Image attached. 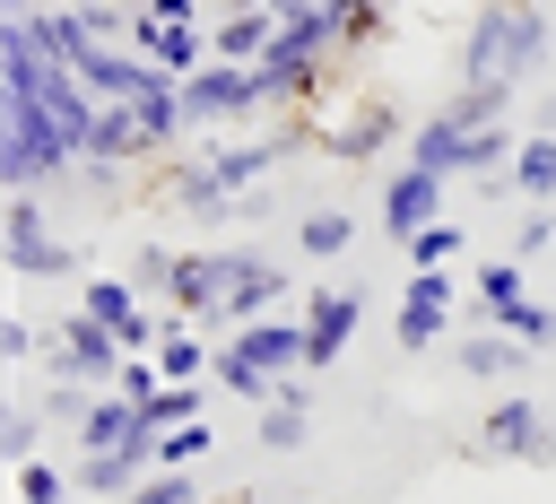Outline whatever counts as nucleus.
Returning <instances> with one entry per match:
<instances>
[{"label":"nucleus","mask_w":556,"mask_h":504,"mask_svg":"<svg viewBox=\"0 0 556 504\" xmlns=\"http://www.w3.org/2000/svg\"><path fill=\"white\" fill-rule=\"evenodd\" d=\"M495 182H504V191H513L521 209L556 200V130H530V139H521V156H513V165H504Z\"/></svg>","instance_id":"nucleus-20"},{"label":"nucleus","mask_w":556,"mask_h":504,"mask_svg":"<svg viewBox=\"0 0 556 504\" xmlns=\"http://www.w3.org/2000/svg\"><path fill=\"white\" fill-rule=\"evenodd\" d=\"M182 113H191V130H217V122L261 113V70L252 61H200L182 78Z\"/></svg>","instance_id":"nucleus-5"},{"label":"nucleus","mask_w":556,"mask_h":504,"mask_svg":"<svg viewBox=\"0 0 556 504\" xmlns=\"http://www.w3.org/2000/svg\"><path fill=\"white\" fill-rule=\"evenodd\" d=\"M122 504H200V495H191V469H148Z\"/></svg>","instance_id":"nucleus-35"},{"label":"nucleus","mask_w":556,"mask_h":504,"mask_svg":"<svg viewBox=\"0 0 556 504\" xmlns=\"http://www.w3.org/2000/svg\"><path fill=\"white\" fill-rule=\"evenodd\" d=\"M547 243H556V200H539V209L521 217V235H513V261H539Z\"/></svg>","instance_id":"nucleus-36"},{"label":"nucleus","mask_w":556,"mask_h":504,"mask_svg":"<svg viewBox=\"0 0 556 504\" xmlns=\"http://www.w3.org/2000/svg\"><path fill=\"white\" fill-rule=\"evenodd\" d=\"M452 278L443 269H408V287H400V356H426L443 330H452Z\"/></svg>","instance_id":"nucleus-11"},{"label":"nucleus","mask_w":556,"mask_h":504,"mask_svg":"<svg viewBox=\"0 0 556 504\" xmlns=\"http://www.w3.org/2000/svg\"><path fill=\"white\" fill-rule=\"evenodd\" d=\"M304 9H321V0H269V17H304Z\"/></svg>","instance_id":"nucleus-41"},{"label":"nucleus","mask_w":556,"mask_h":504,"mask_svg":"<svg viewBox=\"0 0 556 504\" xmlns=\"http://www.w3.org/2000/svg\"><path fill=\"white\" fill-rule=\"evenodd\" d=\"M139 156H156L148 130H139V113H130V104H104V122H96V139H87V165H139Z\"/></svg>","instance_id":"nucleus-23"},{"label":"nucleus","mask_w":556,"mask_h":504,"mask_svg":"<svg viewBox=\"0 0 556 504\" xmlns=\"http://www.w3.org/2000/svg\"><path fill=\"white\" fill-rule=\"evenodd\" d=\"M391 139H400V113H391L382 96H365V104L339 113V122H321V156H330V165H374Z\"/></svg>","instance_id":"nucleus-12"},{"label":"nucleus","mask_w":556,"mask_h":504,"mask_svg":"<svg viewBox=\"0 0 556 504\" xmlns=\"http://www.w3.org/2000/svg\"><path fill=\"white\" fill-rule=\"evenodd\" d=\"M226 304V243L217 252H174V278H165V313H217Z\"/></svg>","instance_id":"nucleus-15"},{"label":"nucleus","mask_w":556,"mask_h":504,"mask_svg":"<svg viewBox=\"0 0 556 504\" xmlns=\"http://www.w3.org/2000/svg\"><path fill=\"white\" fill-rule=\"evenodd\" d=\"M78 304H87V313L122 339V330L139 322V278H87V287H78Z\"/></svg>","instance_id":"nucleus-27"},{"label":"nucleus","mask_w":556,"mask_h":504,"mask_svg":"<svg viewBox=\"0 0 556 504\" xmlns=\"http://www.w3.org/2000/svg\"><path fill=\"white\" fill-rule=\"evenodd\" d=\"M9 9H43V0H9Z\"/></svg>","instance_id":"nucleus-44"},{"label":"nucleus","mask_w":556,"mask_h":504,"mask_svg":"<svg viewBox=\"0 0 556 504\" xmlns=\"http://www.w3.org/2000/svg\"><path fill=\"white\" fill-rule=\"evenodd\" d=\"M408 156L434 165L443 182H452V174H478V130H469L460 113H426V122L408 130Z\"/></svg>","instance_id":"nucleus-14"},{"label":"nucleus","mask_w":556,"mask_h":504,"mask_svg":"<svg viewBox=\"0 0 556 504\" xmlns=\"http://www.w3.org/2000/svg\"><path fill=\"white\" fill-rule=\"evenodd\" d=\"M200 504H235V495H200Z\"/></svg>","instance_id":"nucleus-43"},{"label":"nucleus","mask_w":556,"mask_h":504,"mask_svg":"<svg viewBox=\"0 0 556 504\" xmlns=\"http://www.w3.org/2000/svg\"><path fill=\"white\" fill-rule=\"evenodd\" d=\"M165 200H174V209H191V217H235V191H226V174H217L208 156L174 165V174H165Z\"/></svg>","instance_id":"nucleus-21"},{"label":"nucleus","mask_w":556,"mask_h":504,"mask_svg":"<svg viewBox=\"0 0 556 504\" xmlns=\"http://www.w3.org/2000/svg\"><path fill=\"white\" fill-rule=\"evenodd\" d=\"M9 26H26V35H35V52H43V61H61V70H78V61L96 52L87 9H70V0H61V9H52V0H43V9H9Z\"/></svg>","instance_id":"nucleus-13"},{"label":"nucleus","mask_w":556,"mask_h":504,"mask_svg":"<svg viewBox=\"0 0 556 504\" xmlns=\"http://www.w3.org/2000/svg\"><path fill=\"white\" fill-rule=\"evenodd\" d=\"M0 252H9V278H35V287L78 278V243L52 235V217H43L35 191H9V235H0Z\"/></svg>","instance_id":"nucleus-4"},{"label":"nucleus","mask_w":556,"mask_h":504,"mask_svg":"<svg viewBox=\"0 0 556 504\" xmlns=\"http://www.w3.org/2000/svg\"><path fill=\"white\" fill-rule=\"evenodd\" d=\"M495 322H504L513 339H530V348H556V304H530V295H521V304H504Z\"/></svg>","instance_id":"nucleus-34"},{"label":"nucleus","mask_w":556,"mask_h":504,"mask_svg":"<svg viewBox=\"0 0 556 504\" xmlns=\"http://www.w3.org/2000/svg\"><path fill=\"white\" fill-rule=\"evenodd\" d=\"M434 217H443V174H434V165H417V156H408V165H391V182H382V235H391V243H408V235H417V226H434Z\"/></svg>","instance_id":"nucleus-10"},{"label":"nucleus","mask_w":556,"mask_h":504,"mask_svg":"<svg viewBox=\"0 0 556 504\" xmlns=\"http://www.w3.org/2000/svg\"><path fill=\"white\" fill-rule=\"evenodd\" d=\"M148 469H156V434H148V443H122V452H78V495L122 504V495H130Z\"/></svg>","instance_id":"nucleus-16"},{"label":"nucleus","mask_w":556,"mask_h":504,"mask_svg":"<svg viewBox=\"0 0 556 504\" xmlns=\"http://www.w3.org/2000/svg\"><path fill=\"white\" fill-rule=\"evenodd\" d=\"M70 443H78V452H122V443H148V417H139V400L96 391V408H87V426H78Z\"/></svg>","instance_id":"nucleus-19"},{"label":"nucleus","mask_w":556,"mask_h":504,"mask_svg":"<svg viewBox=\"0 0 556 504\" xmlns=\"http://www.w3.org/2000/svg\"><path fill=\"white\" fill-rule=\"evenodd\" d=\"M122 365H130V348H122L87 304H70V313L43 330V374H78V382L113 391V382H122Z\"/></svg>","instance_id":"nucleus-3"},{"label":"nucleus","mask_w":556,"mask_h":504,"mask_svg":"<svg viewBox=\"0 0 556 504\" xmlns=\"http://www.w3.org/2000/svg\"><path fill=\"white\" fill-rule=\"evenodd\" d=\"M365 330V287H313L304 295V374H330L348 356V339Z\"/></svg>","instance_id":"nucleus-6"},{"label":"nucleus","mask_w":556,"mask_h":504,"mask_svg":"<svg viewBox=\"0 0 556 504\" xmlns=\"http://www.w3.org/2000/svg\"><path fill=\"white\" fill-rule=\"evenodd\" d=\"M460 243H469V226H452V217H434V226H417V235H408L400 252H408V269H443V261H452Z\"/></svg>","instance_id":"nucleus-30"},{"label":"nucleus","mask_w":556,"mask_h":504,"mask_svg":"<svg viewBox=\"0 0 556 504\" xmlns=\"http://www.w3.org/2000/svg\"><path fill=\"white\" fill-rule=\"evenodd\" d=\"M348 243H356V217H348V209H304V217H295V252H304V261H339Z\"/></svg>","instance_id":"nucleus-25"},{"label":"nucleus","mask_w":556,"mask_h":504,"mask_svg":"<svg viewBox=\"0 0 556 504\" xmlns=\"http://www.w3.org/2000/svg\"><path fill=\"white\" fill-rule=\"evenodd\" d=\"M478 461H556V426L539 417V400H495L478 417Z\"/></svg>","instance_id":"nucleus-8"},{"label":"nucleus","mask_w":556,"mask_h":504,"mask_svg":"<svg viewBox=\"0 0 556 504\" xmlns=\"http://www.w3.org/2000/svg\"><path fill=\"white\" fill-rule=\"evenodd\" d=\"M513 104H521L513 78H460V96H452L443 113H460L469 130H486V122H513Z\"/></svg>","instance_id":"nucleus-24"},{"label":"nucleus","mask_w":556,"mask_h":504,"mask_svg":"<svg viewBox=\"0 0 556 504\" xmlns=\"http://www.w3.org/2000/svg\"><path fill=\"white\" fill-rule=\"evenodd\" d=\"M547 61V9L539 0H486L460 35V78H530Z\"/></svg>","instance_id":"nucleus-1"},{"label":"nucleus","mask_w":556,"mask_h":504,"mask_svg":"<svg viewBox=\"0 0 556 504\" xmlns=\"http://www.w3.org/2000/svg\"><path fill=\"white\" fill-rule=\"evenodd\" d=\"M130 278L165 295V278H174V252H165V243H139V261H130Z\"/></svg>","instance_id":"nucleus-39"},{"label":"nucleus","mask_w":556,"mask_h":504,"mask_svg":"<svg viewBox=\"0 0 556 504\" xmlns=\"http://www.w3.org/2000/svg\"><path fill=\"white\" fill-rule=\"evenodd\" d=\"M217 434H208V417H191V426H174V434H156V469H191L200 452H208Z\"/></svg>","instance_id":"nucleus-33"},{"label":"nucleus","mask_w":556,"mask_h":504,"mask_svg":"<svg viewBox=\"0 0 556 504\" xmlns=\"http://www.w3.org/2000/svg\"><path fill=\"white\" fill-rule=\"evenodd\" d=\"M139 417H148V434H174V426H191V417H208V408H200V382H165Z\"/></svg>","instance_id":"nucleus-32"},{"label":"nucleus","mask_w":556,"mask_h":504,"mask_svg":"<svg viewBox=\"0 0 556 504\" xmlns=\"http://www.w3.org/2000/svg\"><path fill=\"white\" fill-rule=\"evenodd\" d=\"M269 43H278V17H269V9H226V17L208 26V52H217V61H261Z\"/></svg>","instance_id":"nucleus-22"},{"label":"nucleus","mask_w":556,"mask_h":504,"mask_svg":"<svg viewBox=\"0 0 556 504\" xmlns=\"http://www.w3.org/2000/svg\"><path fill=\"white\" fill-rule=\"evenodd\" d=\"M469 295H478V322H495L504 304H521V295H530V278H521V261L504 252V261H478V269H469Z\"/></svg>","instance_id":"nucleus-26"},{"label":"nucleus","mask_w":556,"mask_h":504,"mask_svg":"<svg viewBox=\"0 0 556 504\" xmlns=\"http://www.w3.org/2000/svg\"><path fill=\"white\" fill-rule=\"evenodd\" d=\"M70 165H87V156L61 139V122H52L43 104H9V122H0V182H9V191H43V182H61Z\"/></svg>","instance_id":"nucleus-2"},{"label":"nucleus","mask_w":556,"mask_h":504,"mask_svg":"<svg viewBox=\"0 0 556 504\" xmlns=\"http://www.w3.org/2000/svg\"><path fill=\"white\" fill-rule=\"evenodd\" d=\"M235 504H269V495H235Z\"/></svg>","instance_id":"nucleus-42"},{"label":"nucleus","mask_w":556,"mask_h":504,"mask_svg":"<svg viewBox=\"0 0 556 504\" xmlns=\"http://www.w3.org/2000/svg\"><path fill=\"white\" fill-rule=\"evenodd\" d=\"M530 339H513L504 322H486V330H469L460 339V374H478V382H513V374H530Z\"/></svg>","instance_id":"nucleus-18"},{"label":"nucleus","mask_w":556,"mask_h":504,"mask_svg":"<svg viewBox=\"0 0 556 504\" xmlns=\"http://www.w3.org/2000/svg\"><path fill=\"white\" fill-rule=\"evenodd\" d=\"M278 304H287V261H269L252 243H226V304H217V322L243 330V322H261Z\"/></svg>","instance_id":"nucleus-7"},{"label":"nucleus","mask_w":556,"mask_h":504,"mask_svg":"<svg viewBox=\"0 0 556 504\" xmlns=\"http://www.w3.org/2000/svg\"><path fill=\"white\" fill-rule=\"evenodd\" d=\"M70 495H78V469H52L43 452L17 461V504H70Z\"/></svg>","instance_id":"nucleus-29"},{"label":"nucleus","mask_w":556,"mask_h":504,"mask_svg":"<svg viewBox=\"0 0 556 504\" xmlns=\"http://www.w3.org/2000/svg\"><path fill=\"white\" fill-rule=\"evenodd\" d=\"M70 9H96V0H70Z\"/></svg>","instance_id":"nucleus-45"},{"label":"nucleus","mask_w":556,"mask_h":504,"mask_svg":"<svg viewBox=\"0 0 556 504\" xmlns=\"http://www.w3.org/2000/svg\"><path fill=\"white\" fill-rule=\"evenodd\" d=\"M130 52H148V61H156V70H174V78H191L200 61H217L200 17H156L148 0H139V26H130Z\"/></svg>","instance_id":"nucleus-9"},{"label":"nucleus","mask_w":556,"mask_h":504,"mask_svg":"<svg viewBox=\"0 0 556 504\" xmlns=\"http://www.w3.org/2000/svg\"><path fill=\"white\" fill-rule=\"evenodd\" d=\"M87 408H96V382H78V374H52V382H43V417H52V426H70V434H78V426H87Z\"/></svg>","instance_id":"nucleus-31"},{"label":"nucleus","mask_w":556,"mask_h":504,"mask_svg":"<svg viewBox=\"0 0 556 504\" xmlns=\"http://www.w3.org/2000/svg\"><path fill=\"white\" fill-rule=\"evenodd\" d=\"M130 113H139V130H148V148H174V139L191 130V113H182V78H174V70H156V61H148V78H139V96H130Z\"/></svg>","instance_id":"nucleus-17"},{"label":"nucleus","mask_w":556,"mask_h":504,"mask_svg":"<svg viewBox=\"0 0 556 504\" xmlns=\"http://www.w3.org/2000/svg\"><path fill=\"white\" fill-rule=\"evenodd\" d=\"M113 391H122V400H139V408H148V400H156V391H165V365H156V356H130V365H122V382H113Z\"/></svg>","instance_id":"nucleus-37"},{"label":"nucleus","mask_w":556,"mask_h":504,"mask_svg":"<svg viewBox=\"0 0 556 504\" xmlns=\"http://www.w3.org/2000/svg\"><path fill=\"white\" fill-rule=\"evenodd\" d=\"M0 356H9V365H26V356H43V330H35L26 313H9V322H0Z\"/></svg>","instance_id":"nucleus-38"},{"label":"nucleus","mask_w":556,"mask_h":504,"mask_svg":"<svg viewBox=\"0 0 556 504\" xmlns=\"http://www.w3.org/2000/svg\"><path fill=\"white\" fill-rule=\"evenodd\" d=\"M156 17H200V0H148Z\"/></svg>","instance_id":"nucleus-40"},{"label":"nucleus","mask_w":556,"mask_h":504,"mask_svg":"<svg viewBox=\"0 0 556 504\" xmlns=\"http://www.w3.org/2000/svg\"><path fill=\"white\" fill-rule=\"evenodd\" d=\"M43 400H9V417H0V452H9V469L17 461H35V443H43Z\"/></svg>","instance_id":"nucleus-28"}]
</instances>
